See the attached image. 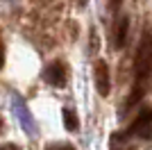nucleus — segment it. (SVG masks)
Masks as SVG:
<instances>
[{
    "label": "nucleus",
    "mask_w": 152,
    "mask_h": 150,
    "mask_svg": "<svg viewBox=\"0 0 152 150\" xmlns=\"http://www.w3.org/2000/svg\"><path fill=\"white\" fill-rule=\"evenodd\" d=\"M93 77H95V89L100 96H109L111 91V75H109V66L107 62H95L93 66Z\"/></svg>",
    "instance_id": "obj_3"
},
{
    "label": "nucleus",
    "mask_w": 152,
    "mask_h": 150,
    "mask_svg": "<svg viewBox=\"0 0 152 150\" xmlns=\"http://www.w3.org/2000/svg\"><path fill=\"white\" fill-rule=\"evenodd\" d=\"M45 150H75L73 146H66V143H57V146H48Z\"/></svg>",
    "instance_id": "obj_7"
},
{
    "label": "nucleus",
    "mask_w": 152,
    "mask_h": 150,
    "mask_svg": "<svg viewBox=\"0 0 152 150\" xmlns=\"http://www.w3.org/2000/svg\"><path fill=\"white\" fill-rule=\"evenodd\" d=\"M64 123H66V127H68L70 132H75L77 130V116H75V112H73V109H70V107H66V109H64Z\"/></svg>",
    "instance_id": "obj_6"
},
{
    "label": "nucleus",
    "mask_w": 152,
    "mask_h": 150,
    "mask_svg": "<svg viewBox=\"0 0 152 150\" xmlns=\"http://www.w3.org/2000/svg\"><path fill=\"white\" fill-rule=\"evenodd\" d=\"M118 5H121V0H111V7H114V9H116Z\"/></svg>",
    "instance_id": "obj_10"
},
{
    "label": "nucleus",
    "mask_w": 152,
    "mask_h": 150,
    "mask_svg": "<svg viewBox=\"0 0 152 150\" xmlns=\"http://www.w3.org/2000/svg\"><path fill=\"white\" fill-rule=\"evenodd\" d=\"M127 134L139 139H152V109H141L139 116L134 118L132 127L127 130Z\"/></svg>",
    "instance_id": "obj_2"
},
{
    "label": "nucleus",
    "mask_w": 152,
    "mask_h": 150,
    "mask_svg": "<svg viewBox=\"0 0 152 150\" xmlns=\"http://www.w3.org/2000/svg\"><path fill=\"white\" fill-rule=\"evenodd\" d=\"M134 68H136V82H134V87L145 89L148 80H150V75H152V34L150 32H145L143 39H141L139 50H136V64H134Z\"/></svg>",
    "instance_id": "obj_1"
},
{
    "label": "nucleus",
    "mask_w": 152,
    "mask_h": 150,
    "mask_svg": "<svg viewBox=\"0 0 152 150\" xmlns=\"http://www.w3.org/2000/svg\"><path fill=\"white\" fill-rule=\"evenodd\" d=\"M2 64H5V55H2V48H0V68H2Z\"/></svg>",
    "instance_id": "obj_9"
},
{
    "label": "nucleus",
    "mask_w": 152,
    "mask_h": 150,
    "mask_svg": "<svg viewBox=\"0 0 152 150\" xmlns=\"http://www.w3.org/2000/svg\"><path fill=\"white\" fill-rule=\"evenodd\" d=\"M43 80L48 82V84H52V87H64L66 84V66H64L61 62H52L45 66L43 71Z\"/></svg>",
    "instance_id": "obj_4"
},
{
    "label": "nucleus",
    "mask_w": 152,
    "mask_h": 150,
    "mask_svg": "<svg viewBox=\"0 0 152 150\" xmlns=\"http://www.w3.org/2000/svg\"><path fill=\"white\" fill-rule=\"evenodd\" d=\"M127 27H129V21L121 18L118 27H116V48H123L127 43Z\"/></svg>",
    "instance_id": "obj_5"
},
{
    "label": "nucleus",
    "mask_w": 152,
    "mask_h": 150,
    "mask_svg": "<svg viewBox=\"0 0 152 150\" xmlns=\"http://www.w3.org/2000/svg\"><path fill=\"white\" fill-rule=\"evenodd\" d=\"M2 125H5V123H2V116H0V132H2V130H5V127H2Z\"/></svg>",
    "instance_id": "obj_11"
},
{
    "label": "nucleus",
    "mask_w": 152,
    "mask_h": 150,
    "mask_svg": "<svg viewBox=\"0 0 152 150\" xmlns=\"http://www.w3.org/2000/svg\"><path fill=\"white\" fill-rule=\"evenodd\" d=\"M0 150H20V148L16 143H2V146H0Z\"/></svg>",
    "instance_id": "obj_8"
}]
</instances>
